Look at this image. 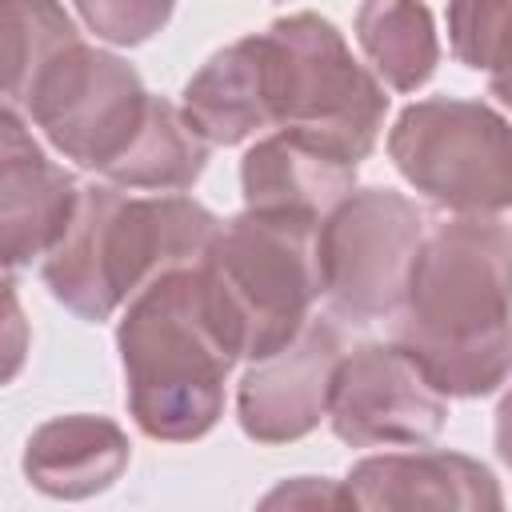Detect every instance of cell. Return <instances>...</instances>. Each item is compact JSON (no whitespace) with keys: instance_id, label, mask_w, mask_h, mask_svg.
Masks as SVG:
<instances>
[{"instance_id":"cell-1","label":"cell","mask_w":512,"mask_h":512,"mask_svg":"<svg viewBox=\"0 0 512 512\" xmlns=\"http://www.w3.org/2000/svg\"><path fill=\"white\" fill-rule=\"evenodd\" d=\"M392 344L444 396H488L512 376V228L456 216L424 232Z\"/></svg>"},{"instance_id":"cell-2","label":"cell","mask_w":512,"mask_h":512,"mask_svg":"<svg viewBox=\"0 0 512 512\" xmlns=\"http://www.w3.org/2000/svg\"><path fill=\"white\" fill-rule=\"evenodd\" d=\"M128 412L152 440H200L224 416V384L240 344L224 320L204 264L144 284L116 328Z\"/></svg>"},{"instance_id":"cell-3","label":"cell","mask_w":512,"mask_h":512,"mask_svg":"<svg viewBox=\"0 0 512 512\" xmlns=\"http://www.w3.org/2000/svg\"><path fill=\"white\" fill-rule=\"evenodd\" d=\"M220 224L176 192L128 196L120 184H84L68 232L40 260V276L80 320H108L156 276L200 264Z\"/></svg>"},{"instance_id":"cell-4","label":"cell","mask_w":512,"mask_h":512,"mask_svg":"<svg viewBox=\"0 0 512 512\" xmlns=\"http://www.w3.org/2000/svg\"><path fill=\"white\" fill-rule=\"evenodd\" d=\"M320 224L324 220L244 208L224 220L208 244L200 264L240 344V360L280 352L312 320L308 312L324 296Z\"/></svg>"},{"instance_id":"cell-5","label":"cell","mask_w":512,"mask_h":512,"mask_svg":"<svg viewBox=\"0 0 512 512\" xmlns=\"http://www.w3.org/2000/svg\"><path fill=\"white\" fill-rule=\"evenodd\" d=\"M260 40L272 124L300 132L352 164L372 156L388 96L380 80L352 60L336 24L316 12H292L272 20Z\"/></svg>"},{"instance_id":"cell-6","label":"cell","mask_w":512,"mask_h":512,"mask_svg":"<svg viewBox=\"0 0 512 512\" xmlns=\"http://www.w3.org/2000/svg\"><path fill=\"white\" fill-rule=\"evenodd\" d=\"M388 156L436 208L460 216L512 208V124L484 100L432 96L408 104L388 132Z\"/></svg>"},{"instance_id":"cell-7","label":"cell","mask_w":512,"mask_h":512,"mask_svg":"<svg viewBox=\"0 0 512 512\" xmlns=\"http://www.w3.org/2000/svg\"><path fill=\"white\" fill-rule=\"evenodd\" d=\"M152 100L128 60L72 40L36 72L16 112L24 108L60 156L108 176L148 124Z\"/></svg>"},{"instance_id":"cell-8","label":"cell","mask_w":512,"mask_h":512,"mask_svg":"<svg viewBox=\"0 0 512 512\" xmlns=\"http://www.w3.org/2000/svg\"><path fill=\"white\" fill-rule=\"evenodd\" d=\"M316 244L328 308L352 324L388 320L404 304L424 216L392 188H352L324 216Z\"/></svg>"},{"instance_id":"cell-9","label":"cell","mask_w":512,"mask_h":512,"mask_svg":"<svg viewBox=\"0 0 512 512\" xmlns=\"http://www.w3.org/2000/svg\"><path fill=\"white\" fill-rule=\"evenodd\" d=\"M448 396L396 344H360L344 352L332 388V432L352 448L432 444L444 428Z\"/></svg>"},{"instance_id":"cell-10","label":"cell","mask_w":512,"mask_h":512,"mask_svg":"<svg viewBox=\"0 0 512 512\" xmlns=\"http://www.w3.org/2000/svg\"><path fill=\"white\" fill-rule=\"evenodd\" d=\"M344 340L332 320H308L280 352L252 360L236 388L244 436L256 444H288L308 436L332 408Z\"/></svg>"},{"instance_id":"cell-11","label":"cell","mask_w":512,"mask_h":512,"mask_svg":"<svg viewBox=\"0 0 512 512\" xmlns=\"http://www.w3.org/2000/svg\"><path fill=\"white\" fill-rule=\"evenodd\" d=\"M80 204V184L72 172L52 164L44 148L28 136L16 108L4 104L0 116V256L16 272L36 256H48L68 232Z\"/></svg>"},{"instance_id":"cell-12","label":"cell","mask_w":512,"mask_h":512,"mask_svg":"<svg viewBox=\"0 0 512 512\" xmlns=\"http://www.w3.org/2000/svg\"><path fill=\"white\" fill-rule=\"evenodd\" d=\"M240 188L244 208L252 212L324 220L356 188V164L300 132L280 128L244 152Z\"/></svg>"},{"instance_id":"cell-13","label":"cell","mask_w":512,"mask_h":512,"mask_svg":"<svg viewBox=\"0 0 512 512\" xmlns=\"http://www.w3.org/2000/svg\"><path fill=\"white\" fill-rule=\"evenodd\" d=\"M348 496L356 508H500L496 476L460 452H384L348 472Z\"/></svg>"},{"instance_id":"cell-14","label":"cell","mask_w":512,"mask_h":512,"mask_svg":"<svg viewBox=\"0 0 512 512\" xmlns=\"http://www.w3.org/2000/svg\"><path fill=\"white\" fill-rule=\"evenodd\" d=\"M132 444L124 428L108 416H56L28 436L24 476L32 488L56 500H88L120 480Z\"/></svg>"},{"instance_id":"cell-15","label":"cell","mask_w":512,"mask_h":512,"mask_svg":"<svg viewBox=\"0 0 512 512\" xmlns=\"http://www.w3.org/2000/svg\"><path fill=\"white\" fill-rule=\"evenodd\" d=\"M184 120L208 144H244L248 136L276 128L268 104V72H264V40L244 36L220 48L188 84L180 100Z\"/></svg>"},{"instance_id":"cell-16","label":"cell","mask_w":512,"mask_h":512,"mask_svg":"<svg viewBox=\"0 0 512 512\" xmlns=\"http://www.w3.org/2000/svg\"><path fill=\"white\" fill-rule=\"evenodd\" d=\"M356 40L392 92H416L440 60L436 24L420 0H360Z\"/></svg>"},{"instance_id":"cell-17","label":"cell","mask_w":512,"mask_h":512,"mask_svg":"<svg viewBox=\"0 0 512 512\" xmlns=\"http://www.w3.org/2000/svg\"><path fill=\"white\" fill-rule=\"evenodd\" d=\"M204 164H208V140L184 120V112L172 100L156 96L136 144L104 180L120 188L184 192L200 180Z\"/></svg>"},{"instance_id":"cell-18","label":"cell","mask_w":512,"mask_h":512,"mask_svg":"<svg viewBox=\"0 0 512 512\" xmlns=\"http://www.w3.org/2000/svg\"><path fill=\"white\" fill-rule=\"evenodd\" d=\"M0 40H4V96L16 108L36 80V72L72 40H80L72 16L56 0H0Z\"/></svg>"},{"instance_id":"cell-19","label":"cell","mask_w":512,"mask_h":512,"mask_svg":"<svg viewBox=\"0 0 512 512\" xmlns=\"http://www.w3.org/2000/svg\"><path fill=\"white\" fill-rule=\"evenodd\" d=\"M448 44L464 68H512V0H448Z\"/></svg>"},{"instance_id":"cell-20","label":"cell","mask_w":512,"mask_h":512,"mask_svg":"<svg viewBox=\"0 0 512 512\" xmlns=\"http://www.w3.org/2000/svg\"><path fill=\"white\" fill-rule=\"evenodd\" d=\"M88 32H96L108 44L136 48L152 40L168 20L176 0H72Z\"/></svg>"},{"instance_id":"cell-21","label":"cell","mask_w":512,"mask_h":512,"mask_svg":"<svg viewBox=\"0 0 512 512\" xmlns=\"http://www.w3.org/2000/svg\"><path fill=\"white\" fill-rule=\"evenodd\" d=\"M264 504H268V508H276V504H352V496H348V488H336L332 480L300 476L296 484H284V488H276L272 496H264ZM352 508H356V504H352Z\"/></svg>"},{"instance_id":"cell-22","label":"cell","mask_w":512,"mask_h":512,"mask_svg":"<svg viewBox=\"0 0 512 512\" xmlns=\"http://www.w3.org/2000/svg\"><path fill=\"white\" fill-rule=\"evenodd\" d=\"M496 452L512 468V388L504 392V400L496 408Z\"/></svg>"},{"instance_id":"cell-23","label":"cell","mask_w":512,"mask_h":512,"mask_svg":"<svg viewBox=\"0 0 512 512\" xmlns=\"http://www.w3.org/2000/svg\"><path fill=\"white\" fill-rule=\"evenodd\" d=\"M488 88H492V96H496L504 108H512V68H504V72H492Z\"/></svg>"}]
</instances>
